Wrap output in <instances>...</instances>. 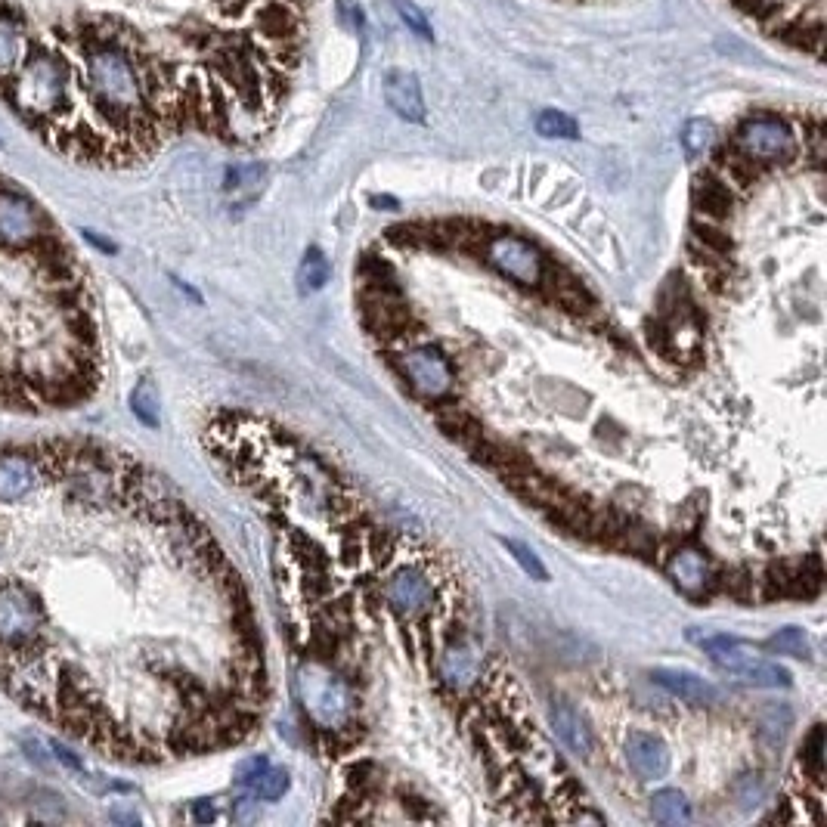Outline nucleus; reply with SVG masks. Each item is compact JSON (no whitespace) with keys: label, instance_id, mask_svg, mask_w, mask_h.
I'll return each mask as SVG.
<instances>
[{"label":"nucleus","instance_id":"1","mask_svg":"<svg viewBox=\"0 0 827 827\" xmlns=\"http://www.w3.org/2000/svg\"><path fill=\"white\" fill-rule=\"evenodd\" d=\"M691 639L701 645L713 663L722 673L735 676L744 685L753 688H787L790 685V673L781 663L756 654L747 642H741L738 635H697L691 632Z\"/></svg>","mask_w":827,"mask_h":827},{"label":"nucleus","instance_id":"2","mask_svg":"<svg viewBox=\"0 0 827 827\" xmlns=\"http://www.w3.org/2000/svg\"><path fill=\"white\" fill-rule=\"evenodd\" d=\"M731 146H735L741 155L753 158L762 168L772 165H787L800 155V140L797 131L778 115H750L747 121L738 124L735 137H731Z\"/></svg>","mask_w":827,"mask_h":827},{"label":"nucleus","instance_id":"3","mask_svg":"<svg viewBox=\"0 0 827 827\" xmlns=\"http://www.w3.org/2000/svg\"><path fill=\"white\" fill-rule=\"evenodd\" d=\"M437 598V580L425 561H400L381 583V601L400 620H416L431 611Z\"/></svg>","mask_w":827,"mask_h":827},{"label":"nucleus","instance_id":"4","mask_svg":"<svg viewBox=\"0 0 827 827\" xmlns=\"http://www.w3.org/2000/svg\"><path fill=\"white\" fill-rule=\"evenodd\" d=\"M400 375L409 381V388L419 397L428 400H440L453 391V366L443 357L440 347L428 344V341H403V347L394 357Z\"/></svg>","mask_w":827,"mask_h":827},{"label":"nucleus","instance_id":"5","mask_svg":"<svg viewBox=\"0 0 827 827\" xmlns=\"http://www.w3.org/2000/svg\"><path fill=\"white\" fill-rule=\"evenodd\" d=\"M484 258L490 267H496L502 276H508L518 285H527V289H539L546 279L549 261L543 258V251L536 245H530L527 239L515 236V233H496L487 236L484 245Z\"/></svg>","mask_w":827,"mask_h":827},{"label":"nucleus","instance_id":"6","mask_svg":"<svg viewBox=\"0 0 827 827\" xmlns=\"http://www.w3.org/2000/svg\"><path fill=\"white\" fill-rule=\"evenodd\" d=\"M301 688H304V710L310 713V719L320 725V731H341L354 716V694L341 679L335 676H320V673H307V679L301 676Z\"/></svg>","mask_w":827,"mask_h":827},{"label":"nucleus","instance_id":"7","mask_svg":"<svg viewBox=\"0 0 827 827\" xmlns=\"http://www.w3.org/2000/svg\"><path fill=\"white\" fill-rule=\"evenodd\" d=\"M44 484V459L38 443L0 450V505L31 496Z\"/></svg>","mask_w":827,"mask_h":827},{"label":"nucleus","instance_id":"8","mask_svg":"<svg viewBox=\"0 0 827 827\" xmlns=\"http://www.w3.org/2000/svg\"><path fill=\"white\" fill-rule=\"evenodd\" d=\"M434 673H437L440 685L447 691L465 694L484 676V654L471 639H450L437 651Z\"/></svg>","mask_w":827,"mask_h":827},{"label":"nucleus","instance_id":"9","mask_svg":"<svg viewBox=\"0 0 827 827\" xmlns=\"http://www.w3.org/2000/svg\"><path fill=\"white\" fill-rule=\"evenodd\" d=\"M623 753L635 778L642 781H660L670 772V747L663 744L660 735H651V731H632L623 744Z\"/></svg>","mask_w":827,"mask_h":827},{"label":"nucleus","instance_id":"10","mask_svg":"<svg viewBox=\"0 0 827 827\" xmlns=\"http://www.w3.org/2000/svg\"><path fill=\"white\" fill-rule=\"evenodd\" d=\"M385 103L391 106V112L403 121H412V124H425L428 112H425V97H422V87H419V78L412 72H388L385 75Z\"/></svg>","mask_w":827,"mask_h":827},{"label":"nucleus","instance_id":"11","mask_svg":"<svg viewBox=\"0 0 827 827\" xmlns=\"http://www.w3.org/2000/svg\"><path fill=\"white\" fill-rule=\"evenodd\" d=\"M654 685H660L663 691H670L673 697L685 704H694V707H707V704H716L722 691L697 673H688V670H654L651 673Z\"/></svg>","mask_w":827,"mask_h":827},{"label":"nucleus","instance_id":"12","mask_svg":"<svg viewBox=\"0 0 827 827\" xmlns=\"http://www.w3.org/2000/svg\"><path fill=\"white\" fill-rule=\"evenodd\" d=\"M549 722H552V731L558 735V741H561L570 753H577V756H592V747H595V741H592V728H589V722H586L574 707L564 704V701L552 704Z\"/></svg>","mask_w":827,"mask_h":827},{"label":"nucleus","instance_id":"13","mask_svg":"<svg viewBox=\"0 0 827 827\" xmlns=\"http://www.w3.org/2000/svg\"><path fill=\"white\" fill-rule=\"evenodd\" d=\"M694 208L707 220H725L735 208V189H731L716 171H704L694 180Z\"/></svg>","mask_w":827,"mask_h":827},{"label":"nucleus","instance_id":"14","mask_svg":"<svg viewBox=\"0 0 827 827\" xmlns=\"http://www.w3.org/2000/svg\"><path fill=\"white\" fill-rule=\"evenodd\" d=\"M670 577L676 580V586L688 595H697V592H707L713 586V570H710V561L694 552V549H679L673 558H670Z\"/></svg>","mask_w":827,"mask_h":827},{"label":"nucleus","instance_id":"15","mask_svg":"<svg viewBox=\"0 0 827 827\" xmlns=\"http://www.w3.org/2000/svg\"><path fill=\"white\" fill-rule=\"evenodd\" d=\"M651 815L663 827H682V824L691 821V803H688V797L682 790L663 787L651 797Z\"/></svg>","mask_w":827,"mask_h":827},{"label":"nucleus","instance_id":"16","mask_svg":"<svg viewBox=\"0 0 827 827\" xmlns=\"http://www.w3.org/2000/svg\"><path fill=\"white\" fill-rule=\"evenodd\" d=\"M329 282V261L320 248H307L304 261L298 267V292L301 295H313L320 292L323 285Z\"/></svg>","mask_w":827,"mask_h":827},{"label":"nucleus","instance_id":"17","mask_svg":"<svg viewBox=\"0 0 827 827\" xmlns=\"http://www.w3.org/2000/svg\"><path fill=\"white\" fill-rule=\"evenodd\" d=\"M131 409L146 428H158V422H162V400H158V388H155L152 378H143L140 385L134 388Z\"/></svg>","mask_w":827,"mask_h":827},{"label":"nucleus","instance_id":"18","mask_svg":"<svg viewBox=\"0 0 827 827\" xmlns=\"http://www.w3.org/2000/svg\"><path fill=\"white\" fill-rule=\"evenodd\" d=\"M536 134H543L549 140H577L580 137V124L558 112V109H546L536 115Z\"/></svg>","mask_w":827,"mask_h":827},{"label":"nucleus","instance_id":"19","mask_svg":"<svg viewBox=\"0 0 827 827\" xmlns=\"http://www.w3.org/2000/svg\"><path fill=\"white\" fill-rule=\"evenodd\" d=\"M800 766H803L806 778H812L815 784H821V778H824V725H815L809 731V738L803 741Z\"/></svg>","mask_w":827,"mask_h":827},{"label":"nucleus","instance_id":"20","mask_svg":"<svg viewBox=\"0 0 827 827\" xmlns=\"http://www.w3.org/2000/svg\"><path fill=\"white\" fill-rule=\"evenodd\" d=\"M716 143V127L704 118H691L682 131V146H685V155L688 158H701L713 149Z\"/></svg>","mask_w":827,"mask_h":827},{"label":"nucleus","instance_id":"21","mask_svg":"<svg viewBox=\"0 0 827 827\" xmlns=\"http://www.w3.org/2000/svg\"><path fill=\"white\" fill-rule=\"evenodd\" d=\"M245 790H251L258 800H279L282 793L289 790V772H285V769H273L270 762H267V766L248 781Z\"/></svg>","mask_w":827,"mask_h":827},{"label":"nucleus","instance_id":"22","mask_svg":"<svg viewBox=\"0 0 827 827\" xmlns=\"http://www.w3.org/2000/svg\"><path fill=\"white\" fill-rule=\"evenodd\" d=\"M769 648L775 654H787V657H800V660H809L812 657V639L800 629V626H787L781 629L778 635L769 639Z\"/></svg>","mask_w":827,"mask_h":827},{"label":"nucleus","instance_id":"23","mask_svg":"<svg viewBox=\"0 0 827 827\" xmlns=\"http://www.w3.org/2000/svg\"><path fill=\"white\" fill-rule=\"evenodd\" d=\"M793 716L784 704H772L766 707V713H762V722H759V735L762 741H769L772 747H778L784 738H787V728H790Z\"/></svg>","mask_w":827,"mask_h":827},{"label":"nucleus","instance_id":"24","mask_svg":"<svg viewBox=\"0 0 827 827\" xmlns=\"http://www.w3.org/2000/svg\"><path fill=\"white\" fill-rule=\"evenodd\" d=\"M502 546L512 552V558L521 564V570L524 574L530 577V580H539V583H546L549 580V570H546V564L539 561V555L530 549V546H524V543H518V539H502Z\"/></svg>","mask_w":827,"mask_h":827},{"label":"nucleus","instance_id":"25","mask_svg":"<svg viewBox=\"0 0 827 827\" xmlns=\"http://www.w3.org/2000/svg\"><path fill=\"white\" fill-rule=\"evenodd\" d=\"M394 7H397V13L403 16V22L416 31V35H422V38H431V25H428V19H425V13L412 4V0H394Z\"/></svg>","mask_w":827,"mask_h":827},{"label":"nucleus","instance_id":"26","mask_svg":"<svg viewBox=\"0 0 827 827\" xmlns=\"http://www.w3.org/2000/svg\"><path fill=\"white\" fill-rule=\"evenodd\" d=\"M738 784L747 787V793H735L738 803H741L744 809L756 806L762 797H766V778H762V775H744V778H738Z\"/></svg>","mask_w":827,"mask_h":827},{"label":"nucleus","instance_id":"27","mask_svg":"<svg viewBox=\"0 0 827 827\" xmlns=\"http://www.w3.org/2000/svg\"><path fill=\"white\" fill-rule=\"evenodd\" d=\"M338 7H341V13L351 16L354 28H363V10H360V7H354L351 0H338Z\"/></svg>","mask_w":827,"mask_h":827},{"label":"nucleus","instance_id":"28","mask_svg":"<svg viewBox=\"0 0 827 827\" xmlns=\"http://www.w3.org/2000/svg\"><path fill=\"white\" fill-rule=\"evenodd\" d=\"M193 815H196V821H211V818H214V809L202 800V803L193 806Z\"/></svg>","mask_w":827,"mask_h":827}]
</instances>
